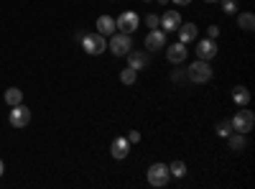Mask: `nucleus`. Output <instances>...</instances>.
Returning <instances> with one entry per match:
<instances>
[{
  "label": "nucleus",
  "instance_id": "nucleus-27",
  "mask_svg": "<svg viewBox=\"0 0 255 189\" xmlns=\"http://www.w3.org/2000/svg\"><path fill=\"white\" fill-rule=\"evenodd\" d=\"M171 3H176V5H189L191 0H171Z\"/></svg>",
  "mask_w": 255,
  "mask_h": 189
},
{
  "label": "nucleus",
  "instance_id": "nucleus-8",
  "mask_svg": "<svg viewBox=\"0 0 255 189\" xmlns=\"http://www.w3.org/2000/svg\"><path fill=\"white\" fill-rule=\"evenodd\" d=\"M194 51H197V59H204V61L215 59L217 56V41L215 38H202Z\"/></svg>",
  "mask_w": 255,
  "mask_h": 189
},
{
  "label": "nucleus",
  "instance_id": "nucleus-5",
  "mask_svg": "<svg viewBox=\"0 0 255 189\" xmlns=\"http://www.w3.org/2000/svg\"><path fill=\"white\" fill-rule=\"evenodd\" d=\"M232 123V131H238V133H250L253 131V125H255V115L250 113V110H238L235 113V118L230 120Z\"/></svg>",
  "mask_w": 255,
  "mask_h": 189
},
{
  "label": "nucleus",
  "instance_id": "nucleus-19",
  "mask_svg": "<svg viewBox=\"0 0 255 189\" xmlns=\"http://www.w3.org/2000/svg\"><path fill=\"white\" fill-rule=\"evenodd\" d=\"M5 102L10 105V108H13V105H20V102H23V92H20L18 87L5 90Z\"/></svg>",
  "mask_w": 255,
  "mask_h": 189
},
{
  "label": "nucleus",
  "instance_id": "nucleus-3",
  "mask_svg": "<svg viewBox=\"0 0 255 189\" xmlns=\"http://www.w3.org/2000/svg\"><path fill=\"white\" fill-rule=\"evenodd\" d=\"M168 179H171V172H168V166L166 164H151V166H148V184H151V187H166L168 184Z\"/></svg>",
  "mask_w": 255,
  "mask_h": 189
},
{
  "label": "nucleus",
  "instance_id": "nucleus-11",
  "mask_svg": "<svg viewBox=\"0 0 255 189\" xmlns=\"http://www.w3.org/2000/svg\"><path fill=\"white\" fill-rule=\"evenodd\" d=\"M186 54H189V49H186V44H181V41H176V44H171L166 49V59L171 61V64H181V61H186Z\"/></svg>",
  "mask_w": 255,
  "mask_h": 189
},
{
  "label": "nucleus",
  "instance_id": "nucleus-2",
  "mask_svg": "<svg viewBox=\"0 0 255 189\" xmlns=\"http://www.w3.org/2000/svg\"><path fill=\"white\" fill-rule=\"evenodd\" d=\"M79 41H82V49L90 56H100L105 49H108V41H105L102 33H84V36H79Z\"/></svg>",
  "mask_w": 255,
  "mask_h": 189
},
{
  "label": "nucleus",
  "instance_id": "nucleus-22",
  "mask_svg": "<svg viewBox=\"0 0 255 189\" xmlns=\"http://www.w3.org/2000/svg\"><path fill=\"white\" fill-rule=\"evenodd\" d=\"M230 133H232V123H230V120L217 123V136H220V138H227Z\"/></svg>",
  "mask_w": 255,
  "mask_h": 189
},
{
  "label": "nucleus",
  "instance_id": "nucleus-9",
  "mask_svg": "<svg viewBox=\"0 0 255 189\" xmlns=\"http://www.w3.org/2000/svg\"><path fill=\"white\" fill-rule=\"evenodd\" d=\"M145 49H148V51L166 49V31H158V28L148 31V36H145Z\"/></svg>",
  "mask_w": 255,
  "mask_h": 189
},
{
  "label": "nucleus",
  "instance_id": "nucleus-18",
  "mask_svg": "<svg viewBox=\"0 0 255 189\" xmlns=\"http://www.w3.org/2000/svg\"><path fill=\"white\" fill-rule=\"evenodd\" d=\"M238 26L250 33V31L255 28V15H253V13H240V15H238Z\"/></svg>",
  "mask_w": 255,
  "mask_h": 189
},
{
  "label": "nucleus",
  "instance_id": "nucleus-20",
  "mask_svg": "<svg viewBox=\"0 0 255 189\" xmlns=\"http://www.w3.org/2000/svg\"><path fill=\"white\" fill-rule=\"evenodd\" d=\"M135 77H138V72H135L133 67H128V69H123V72H120V82H123V85H133Z\"/></svg>",
  "mask_w": 255,
  "mask_h": 189
},
{
  "label": "nucleus",
  "instance_id": "nucleus-23",
  "mask_svg": "<svg viewBox=\"0 0 255 189\" xmlns=\"http://www.w3.org/2000/svg\"><path fill=\"white\" fill-rule=\"evenodd\" d=\"M222 10H225L227 15L238 13V3H235V0H222Z\"/></svg>",
  "mask_w": 255,
  "mask_h": 189
},
{
  "label": "nucleus",
  "instance_id": "nucleus-10",
  "mask_svg": "<svg viewBox=\"0 0 255 189\" xmlns=\"http://www.w3.org/2000/svg\"><path fill=\"white\" fill-rule=\"evenodd\" d=\"M181 26V15H179V10H166L163 15H161V31H166V33H174L176 28Z\"/></svg>",
  "mask_w": 255,
  "mask_h": 189
},
{
  "label": "nucleus",
  "instance_id": "nucleus-26",
  "mask_svg": "<svg viewBox=\"0 0 255 189\" xmlns=\"http://www.w3.org/2000/svg\"><path fill=\"white\" fill-rule=\"evenodd\" d=\"M140 141V133L138 131H130V133H128V143H138Z\"/></svg>",
  "mask_w": 255,
  "mask_h": 189
},
{
  "label": "nucleus",
  "instance_id": "nucleus-17",
  "mask_svg": "<svg viewBox=\"0 0 255 189\" xmlns=\"http://www.w3.org/2000/svg\"><path fill=\"white\" fill-rule=\"evenodd\" d=\"M232 100H235L240 108H245V105L250 102V90L248 87H243V85H238L235 90H232Z\"/></svg>",
  "mask_w": 255,
  "mask_h": 189
},
{
  "label": "nucleus",
  "instance_id": "nucleus-31",
  "mask_svg": "<svg viewBox=\"0 0 255 189\" xmlns=\"http://www.w3.org/2000/svg\"><path fill=\"white\" fill-rule=\"evenodd\" d=\"M143 3H153V0H143Z\"/></svg>",
  "mask_w": 255,
  "mask_h": 189
},
{
  "label": "nucleus",
  "instance_id": "nucleus-30",
  "mask_svg": "<svg viewBox=\"0 0 255 189\" xmlns=\"http://www.w3.org/2000/svg\"><path fill=\"white\" fill-rule=\"evenodd\" d=\"M204 3H220V0H204Z\"/></svg>",
  "mask_w": 255,
  "mask_h": 189
},
{
  "label": "nucleus",
  "instance_id": "nucleus-24",
  "mask_svg": "<svg viewBox=\"0 0 255 189\" xmlns=\"http://www.w3.org/2000/svg\"><path fill=\"white\" fill-rule=\"evenodd\" d=\"M145 26H148V28H158V26H161V18L153 15V13H151V15H145Z\"/></svg>",
  "mask_w": 255,
  "mask_h": 189
},
{
  "label": "nucleus",
  "instance_id": "nucleus-21",
  "mask_svg": "<svg viewBox=\"0 0 255 189\" xmlns=\"http://www.w3.org/2000/svg\"><path fill=\"white\" fill-rule=\"evenodd\" d=\"M168 172H171V177L181 179V177L186 174V164H184V161H174L171 166H168Z\"/></svg>",
  "mask_w": 255,
  "mask_h": 189
},
{
  "label": "nucleus",
  "instance_id": "nucleus-16",
  "mask_svg": "<svg viewBox=\"0 0 255 189\" xmlns=\"http://www.w3.org/2000/svg\"><path fill=\"white\" fill-rule=\"evenodd\" d=\"M227 143H230V151H238V154H240V151L245 149V133H238V131L230 133V136H227Z\"/></svg>",
  "mask_w": 255,
  "mask_h": 189
},
{
  "label": "nucleus",
  "instance_id": "nucleus-25",
  "mask_svg": "<svg viewBox=\"0 0 255 189\" xmlns=\"http://www.w3.org/2000/svg\"><path fill=\"white\" fill-rule=\"evenodd\" d=\"M220 36V26H209L207 28V38H217Z\"/></svg>",
  "mask_w": 255,
  "mask_h": 189
},
{
  "label": "nucleus",
  "instance_id": "nucleus-12",
  "mask_svg": "<svg viewBox=\"0 0 255 189\" xmlns=\"http://www.w3.org/2000/svg\"><path fill=\"white\" fill-rule=\"evenodd\" d=\"M125 56H128V67H133L135 72H140V69L148 67V51H135V49H130Z\"/></svg>",
  "mask_w": 255,
  "mask_h": 189
},
{
  "label": "nucleus",
  "instance_id": "nucleus-15",
  "mask_svg": "<svg viewBox=\"0 0 255 189\" xmlns=\"http://www.w3.org/2000/svg\"><path fill=\"white\" fill-rule=\"evenodd\" d=\"M115 31H118V26H115V18H113V15H100V18H97V33L113 36Z\"/></svg>",
  "mask_w": 255,
  "mask_h": 189
},
{
  "label": "nucleus",
  "instance_id": "nucleus-29",
  "mask_svg": "<svg viewBox=\"0 0 255 189\" xmlns=\"http://www.w3.org/2000/svg\"><path fill=\"white\" fill-rule=\"evenodd\" d=\"M158 3H161V5H168V3H171V0H158Z\"/></svg>",
  "mask_w": 255,
  "mask_h": 189
},
{
  "label": "nucleus",
  "instance_id": "nucleus-1",
  "mask_svg": "<svg viewBox=\"0 0 255 189\" xmlns=\"http://www.w3.org/2000/svg\"><path fill=\"white\" fill-rule=\"evenodd\" d=\"M186 77L191 82H197V85H204V82L212 79V67H209V61L204 59H197V61H191L189 69H186Z\"/></svg>",
  "mask_w": 255,
  "mask_h": 189
},
{
  "label": "nucleus",
  "instance_id": "nucleus-7",
  "mask_svg": "<svg viewBox=\"0 0 255 189\" xmlns=\"http://www.w3.org/2000/svg\"><path fill=\"white\" fill-rule=\"evenodd\" d=\"M138 23H140V18H138V13H133V10H125V13L118 15V20H115L118 31H123V33H133V31H138Z\"/></svg>",
  "mask_w": 255,
  "mask_h": 189
},
{
  "label": "nucleus",
  "instance_id": "nucleus-13",
  "mask_svg": "<svg viewBox=\"0 0 255 189\" xmlns=\"http://www.w3.org/2000/svg\"><path fill=\"white\" fill-rule=\"evenodd\" d=\"M176 31H179V41H181V44H191V41L199 38V28L194 23H184V20H181V26Z\"/></svg>",
  "mask_w": 255,
  "mask_h": 189
},
{
  "label": "nucleus",
  "instance_id": "nucleus-6",
  "mask_svg": "<svg viewBox=\"0 0 255 189\" xmlns=\"http://www.w3.org/2000/svg\"><path fill=\"white\" fill-rule=\"evenodd\" d=\"M28 123H31V110L26 108L23 102L13 105V108H10V125H13V128H26Z\"/></svg>",
  "mask_w": 255,
  "mask_h": 189
},
{
  "label": "nucleus",
  "instance_id": "nucleus-28",
  "mask_svg": "<svg viewBox=\"0 0 255 189\" xmlns=\"http://www.w3.org/2000/svg\"><path fill=\"white\" fill-rule=\"evenodd\" d=\"M3 172H5V164H3V159H0V177H3Z\"/></svg>",
  "mask_w": 255,
  "mask_h": 189
},
{
  "label": "nucleus",
  "instance_id": "nucleus-4",
  "mask_svg": "<svg viewBox=\"0 0 255 189\" xmlns=\"http://www.w3.org/2000/svg\"><path fill=\"white\" fill-rule=\"evenodd\" d=\"M108 49H110L115 56H125L128 51L133 49V38H130V33H123V31L118 33V31H115L113 38H110V46H108Z\"/></svg>",
  "mask_w": 255,
  "mask_h": 189
},
{
  "label": "nucleus",
  "instance_id": "nucleus-14",
  "mask_svg": "<svg viewBox=\"0 0 255 189\" xmlns=\"http://www.w3.org/2000/svg\"><path fill=\"white\" fill-rule=\"evenodd\" d=\"M110 154H113V159H118V161H123L128 154H130V143H128V138H115L113 141V146H110Z\"/></svg>",
  "mask_w": 255,
  "mask_h": 189
}]
</instances>
